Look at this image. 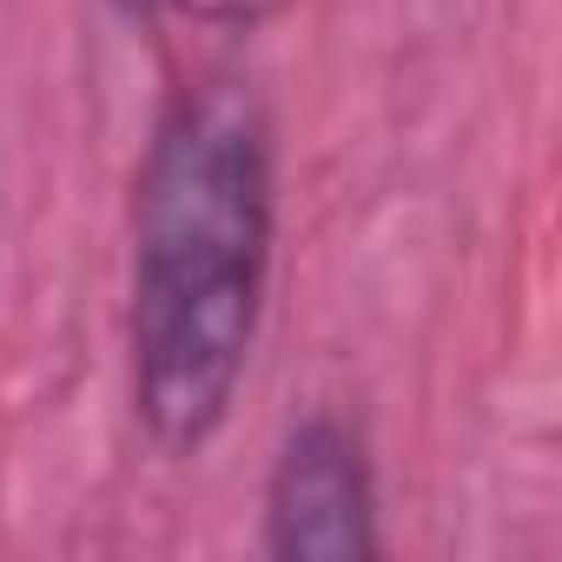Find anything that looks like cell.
Masks as SVG:
<instances>
[{"label":"cell","instance_id":"6da1fadb","mask_svg":"<svg viewBox=\"0 0 562 562\" xmlns=\"http://www.w3.org/2000/svg\"><path fill=\"white\" fill-rule=\"evenodd\" d=\"M271 139L238 87L179 93L133 199V411L159 450H199L245 378L271 278Z\"/></svg>","mask_w":562,"mask_h":562},{"label":"cell","instance_id":"7a4b0ae2","mask_svg":"<svg viewBox=\"0 0 562 562\" xmlns=\"http://www.w3.org/2000/svg\"><path fill=\"white\" fill-rule=\"evenodd\" d=\"M265 549L278 562H371L378 496L364 443L338 417H305L265 483Z\"/></svg>","mask_w":562,"mask_h":562},{"label":"cell","instance_id":"3957f363","mask_svg":"<svg viewBox=\"0 0 562 562\" xmlns=\"http://www.w3.org/2000/svg\"><path fill=\"white\" fill-rule=\"evenodd\" d=\"M186 14H199V21H251V14H265L271 0H179Z\"/></svg>","mask_w":562,"mask_h":562}]
</instances>
